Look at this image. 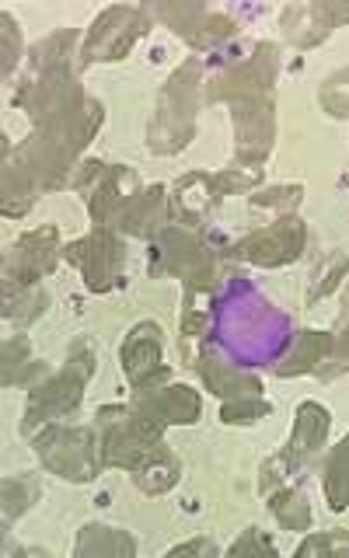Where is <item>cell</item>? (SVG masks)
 <instances>
[{"mask_svg":"<svg viewBox=\"0 0 349 558\" xmlns=\"http://www.w3.org/2000/svg\"><path fill=\"white\" fill-rule=\"evenodd\" d=\"M84 101H87V95H84V87H81V81H77L74 66H70V63L32 66L28 81L17 87L14 98H11L14 109L28 112V119L35 122V130L84 109Z\"/></svg>","mask_w":349,"mask_h":558,"instance_id":"cell-5","label":"cell"},{"mask_svg":"<svg viewBox=\"0 0 349 558\" xmlns=\"http://www.w3.org/2000/svg\"><path fill=\"white\" fill-rule=\"evenodd\" d=\"M279 28H284V39L301 46V49H311L325 43L332 28H336V22H332L328 8L322 4H297V8H287L284 14H279Z\"/></svg>","mask_w":349,"mask_h":558,"instance_id":"cell-21","label":"cell"},{"mask_svg":"<svg viewBox=\"0 0 349 558\" xmlns=\"http://www.w3.org/2000/svg\"><path fill=\"white\" fill-rule=\"evenodd\" d=\"M262 182V171L255 168H227V171H189L185 179L174 182V217L185 223H203L217 209L224 196L249 192Z\"/></svg>","mask_w":349,"mask_h":558,"instance_id":"cell-8","label":"cell"},{"mask_svg":"<svg viewBox=\"0 0 349 558\" xmlns=\"http://www.w3.org/2000/svg\"><path fill=\"white\" fill-rule=\"evenodd\" d=\"M304 199V185H276L252 196V209H279V214H297V206Z\"/></svg>","mask_w":349,"mask_h":558,"instance_id":"cell-35","label":"cell"},{"mask_svg":"<svg viewBox=\"0 0 349 558\" xmlns=\"http://www.w3.org/2000/svg\"><path fill=\"white\" fill-rule=\"evenodd\" d=\"M332 349V331H301L297 342L290 345V353L276 363V377H301V374H318V366L325 363Z\"/></svg>","mask_w":349,"mask_h":558,"instance_id":"cell-23","label":"cell"},{"mask_svg":"<svg viewBox=\"0 0 349 558\" xmlns=\"http://www.w3.org/2000/svg\"><path fill=\"white\" fill-rule=\"evenodd\" d=\"M0 22H4V66L0 70H4V77H11L17 57H22V35H17V25L11 22V14H4Z\"/></svg>","mask_w":349,"mask_h":558,"instance_id":"cell-41","label":"cell"},{"mask_svg":"<svg viewBox=\"0 0 349 558\" xmlns=\"http://www.w3.org/2000/svg\"><path fill=\"white\" fill-rule=\"evenodd\" d=\"M231 555L234 558H244V555H276V548H273V541L262 534L258 527H249L231 545Z\"/></svg>","mask_w":349,"mask_h":558,"instance_id":"cell-39","label":"cell"},{"mask_svg":"<svg viewBox=\"0 0 349 558\" xmlns=\"http://www.w3.org/2000/svg\"><path fill=\"white\" fill-rule=\"evenodd\" d=\"M74 189L84 196L87 214H92L95 227H116L122 206L136 196V174L130 168L105 165V161H87L74 174Z\"/></svg>","mask_w":349,"mask_h":558,"instance_id":"cell-9","label":"cell"},{"mask_svg":"<svg viewBox=\"0 0 349 558\" xmlns=\"http://www.w3.org/2000/svg\"><path fill=\"white\" fill-rule=\"evenodd\" d=\"M318 98H322V109L332 119H346L349 116V66L346 70H336L332 77H325Z\"/></svg>","mask_w":349,"mask_h":558,"instance_id":"cell-34","label":"cell"},{"mask_svg":"<svg viewBox=\"0 0 349 558\" xmlns=\"http://www.w3.org/2000/svg\"><path fill=\"white\" fill-rule=\"evenodd\" d=\"M179 475H182V464H179V458L161 444L157 447L151 458L140 464L136 471H133V478H136V485L144 488L147 496H161V493H168V488L179 482Z\"/></svg>","mask_w":349,"mask_h":558,"instance_id":"cell-24","label":"cell"},{"mask_svg":"<svg viewBox=\"0 0 349 558\" xmlns=\"http://www.w3.org/2000/svg\"><path fill=\"white\" fill-rule=\"evenodd\" d=\"M342 322L349 325V283H346V314H342Z\"/></svg>","mask_w":349,"mask_h":558,"instance_id":"cell-43","label":"cell"},{"mask_svg":"<svg viewBox=\"0 0 349 558\" xmlns=\"http://www.w3.org/2000/svg\"><path fill=\"white\" fill-rule=\"evenodd\" d=\"M200 377H203V384L209 388V395H217V398H224V401H234V398H255V395H262V380L258 377H252V374H241V371H234V366H227L224 360H217V356H200Z\"/></svg>","mask_w":349,"mask_h":558,"instance_id":"cell-22","label":"cell"},{"mask_svg":"<svg viewBox=\"0 0 349 558\" xmlns=\"http://www.w3.org/2000/svg\"><path fill=\"white\" fill-rule=\"evenodd\" d=\"M63 258L70 266H77L84 283L92 293H109L119 287L122 266H127V244L119 241L112 227H95L92 234L70 241L63 248Z\"/></svg>","mask_w":349,"mask_h":558,"instance_id":"cell-10","label":"cell"},{"mask_svg":"<svg viewBox=\"0 0 349 558\" xmlns=\"http://www.w3.org/2000/svg\"><path fill=\"white\" fill-rule=\"evenodd\" d=\"M77 555H136V541L116 527H84L77 537Z\"/></svg>","mask_w":349,"mask_h":558,"instance_id":"cell-27","label":"cell"},{"mask_svg":"<svg viewBox=\"0 0 349 558\" xmlns=\"http://www.w3.org/2000/svg\"><path fill=\"white\" fill-rule=\"evenodd\" d=\"M35 196H43V192L35 189V182L11 161V157H4V199H0L4 217H25Z\"/></svg>","mask_w":349,"mask_h":558,"instance_id":"cell-26","label":"cell"},{"mask_svg":"<svg viewBox=\"0 0 349 558\" xmlns=\"http://www.w3.org/2000/svg\"><path fill=\"white\" fill-rule=\"evenodd\" d=\"M35 377H46V366L32 360V342L25 336L4 339V374H0V384L11 388V384H32Z\"/></svg>","mask_w":349,"mask_h":558,"instance_id":"cell-25","label":"cell"},{"mask_svg":"<svg viewBox=\"0 0 349 558\" xmlns=\"http://www.w3.org/2000/svg\"><path fill=\"white\" fill-rule=\"evenodd\" d=\"M101 122H105V105L98 98H87L84 109L35 130L25 144L14 150V165L28 174L39 192H57L74 182L77 154L92 144V136L101 130ZM4 157H11L8 136H4Z\"/></svg>","mask_w":349,"mask_h":558,"instance_id":"cell-1","label":"cell"},{"mask_svg":"<svg viewBox=\"0 0 349 558\" xmlns=\"http://www.w3.org/2000/svg\"><path fill=\"white\" fill-rule=\"evenodd\" d=\"M130 405L136 412H144L151 418H157L161 426H192L200 423L203 401L200 395L185 388V384H168V388H144L136 391Z\"/></svg>","mask_w":349,"mask_h":558,"instance_id":"cell-18","label":"cell"},{"mask_svg":"<svg viewBox=\"0 0 349 558\" xmlns=\"http://www.w3.org/2000/svg\"><path fill=\"white\" fill-rule=\"evenodd\" d=\"M346 371H349V328H342L339 336H332V349H328L325 363L318 366V377L322 380H336Z\"/></svg>","mask_w":349,"mask_h":558,"instance_id":"cell-37","label":"cell"},{"mask_svg":"<svg viewBox=\"0 0 349 558\" xmlns=\"http://www.w3.org/2000/svg\"><path fill=\"white\" fill-rule=\"evenodd\" d=\"M151 28V11L144 8H105L95 25L87 28V39L81 49L84 63H116L133 49L140 35Z\"/></svg>","mask_w":349,"mask_h":558,"instance_id":"cell-11","label":"cell"},{"mask_svg":"<svg viewBox=\"0 0 349 558\" xmlns=\"http://www.w3.org/2000/svg\"><path fill=\"white\" fill-rule=\"evenodd\" d=\"M273 409H269V401L255 395V398H234V401H224V409H220V423L227 426H252L258 423V418H266Z\"/></svg>","mask_w":349,"mask_h":558,"instance_id":"cell-32","label":"cell"},{"mask_svg":"<svg viewBox=\"0 0 349 558\" xmlns=\"http://www.w3.org/2000/svg\"><path fill=\"white\" fill-rule=\"evenodd\" d=\"M98 450H101V468H127L136 471L151 453L161 447L165 426L157 418L136 412L133 405H105L98 412Z\"/></svg>","mask_w":349,"mask_h":558,"instance_id":"cell-3","label":"cell"},{"mask_svg":"<svg viewBox=\"0 0 349 558\" xmlns=\"http://www.w3.org/2000/svg\"><path fill=\"white\" fill-rule=\"evenodd\" d=\"M269 510L287 531H308L311 527V510H308V502L301 496V488H273Z\"/></svg>","mask_w":349,"mask_h":558,"instance_id":"cell-30","label":"cell"},{"mask_svg":"<svg viewBox=\"0 0 349 558\" xmlns=\"http://www.w3.org/2000/svg\"><path fill=\"white\" fill-rule=\"evenodd\" d=\"M165 220H168L165 185H154V189H136V196L122 206L116 227L122 234H133V238H154L165 231Z\"/></svg>","mask_w":349,"mask_h":558,"instance_id":"cell-20","label":"cell"},{"mask_svg":"<svg viewBox=\"0 0 349 558\" xmlns=\"http://www.w3.org/2000/svg\"><path fill=\"white\" fill-rule=\"evenodd\" d=\"M231 122H234V157L241 168H255L273 154L276 140V112H273V95L262 98H244L231 105Z\"/></svg>","mask_w":349,"mask_h":558,"instance_id":"cell-14","label":"cell"},{"mask_svg":"<svg viewBox=\"0 0 349 558\" xmlns=\"http://www.w3.org/2000/svg\"><path fill=\"white\" fill-rule=\"evenodd\" d=\"M328 409H322L318 401H304L301 409H297V418H293V433H290V444L287 450L279 453L284 464L290 468V475L297 468H301L308 458H314L322 447H325V436H328Z\"/></svg>","mask_w":349,"mask_h":558,"instance_id":"cell-19","label":"cell"},{"mask_svg":"<svg viewBox=\"0 0 349 558\" xmlns=\"http://www.w3.org/2000/svg\"><path fill=\"white\" fill-rule=\"evenodd\" d=\"M349 551V534L346 531H325V534H311L297 555H336Z\"/></svg>","mask_w":349,"mask_h":558,"instance_id":"cell-38","label":"cell"},{"mask_svg":"<svg viewBox=\"0 0 349 558\" xmlns=\"http://www.w3.org/2000/svg\"><path fill=\"white\" fill-rule=\"evenodd\" d=\"M214 541H189V545H179V548H171V555H214Z\"/></svg>","mask_w":349,"mask_h":558,"instance_id":"cell-42","label":"cell"},{"mask_svg":"<svg viewBox=\"0 0 349 558\" xmlns=\"http://www.w3.org/2000/svg\"><path fill=\"white\" fill-rule=\"evenodd\" d=\"M304 244H308V227L297 214H287L279 217L276 223L262 227V231L241 238L231 255L241 258V262H252V266H266V269H276V266H290L304 255Z\"/></svg>","mask_w":349,"mask_h":558,"instance_id":"cell-12","label":"cell"},{"mask_svg":"<svg viewBox=\"0 0 349 558\" xmlns=\"http://www.w3.org/2000/svg\"><path fill=\"white\" fill-rule=\"evenodd\" d=\"M154 17H161V22L174 35H182L192 49H214L238 32L234 17H227L220 11H209L203 4H157Z\"/></svg>","mask_w":349,"mask_h":558,"instance_id":"cell-17","label":"cell"},{"mask_svg":"<svg viewBox=\"0 0 349 558\" xmlns=\"http://www.w3.org/2000/svg\"><path fill=\"white\" fill-rule=\"evenodd\" d=\"M92 374H95L92 349H87L84 342H77L74 349H70V356H67V363L60 366V371L49 374L46 380H39L32 388L22 429L35 433L39 426H49V423H57V418L74 412L81 405L84 388H87V380H92Z\"/></svg>","mask_w":349,"mask_h":558,"instance_id":"cell-4","label":"cell"},{"mask_svg":"<svg viewBox=\"0 0 349 558\" xmlns=\"http://www.w3.org/2000/svg\"><path fill=\"white\" fill-rule=\"evenodd\" d=\"M342 279H349V255L342 252H328L325 262L318 269H314L311 283H308V304H318L322 296H328L332 290H336Z\"/></svg>","mask_w":349,"mask_h":558,"instance_id":"cell-31","label":"cell"},{"mask_svg":"<svg viewBox=\"0 0 349 558\" xmlns=\"http://www.w3.org/2000/svg\"><path fill=\"white\" fill-rule=\"evenodd\" d=\"M77 43V32L67 28V32H57L49 35V39H43L39 46L32 49V66H60V63H70V49H74Z\"/></svg>","mask_w":349,"mask_h":558,"instance_id":"cell-33","label":"cell"},{"mask_svg":"<svg viewBox=\"0 0 349 558\" xmlns=\"http://www.w3.org/2000/svg\"><path fill=\"white\" fill-rule=\"evenodd\" d=\"M35 502V485L28 478H8L4 482V520H17Z\"/></svg>","mask_w":349,"mask_h":558,"instance_id":"cell-36","label":"cell"},{"mask_svg":"<svg viewBox=\"0 0 349 558\" xmlns=\"http://www.w3.org/2000/svg\"><path fill=\"white\" fill-rule=\"evenodd\" d=\"M154 272H165L182 279L189 293H209L217 279L214 248L189 227H165L157 234V262H151Z\"/></svg>","mask_w":349,"mask_h":558,"instance_id":"cell-6","label":"cell"},{"mask_svg":"<svg viewBox=\"0 0 349 558\" xmlns=\"http://www.w3.org/2000/svg\"><path fill=\"white\" fill-rule=\"evenodd\" d=\"M119 360H122V374L133 384V391H144V388H161L168 380V366L165 360V342H161V328L154 322H140L133 325V331L127 336L119 349Z\"/></svg>","mask_w":349,"mask_h":558,"instance_id":"cell-16","label":"cell"},{"mask_svg":"<svg viewBox=\"0 0 349 558\" xmlns=\"http://www.w3.org/2000/svg\"><path fill=\"white\" fill-rule=\"evenodd\" d=\"M63 248L57 227H35L17 238L4 255V287H35L57 269Z\"/></svg>","mask_w":349,"mask_h":558,"instance_id":"cell-15","label":"cell"},{"mask_svg":"<svg viewBox=\"0 0 349 558\" xmlns=\"http://www.w3.org/2000/svg\"><path fill=\"white\" fill-rule=\"evenodd\" d=\"M200 87H203V63H182L168 84L157 95V109L147 130V150L154 154H179L189 147L196 133V109H200Z\"/></svg>","mask_w":349,"mask_h":558,"instance_id":"cell-2","label":"cell"},{"mask_svg":"<svg viewBox=\"0 0 349 558\" xmlns=\"http://www.w3.org/2000/svg\"><path fill=\"white\" fill-rule=\"evenodd\" d=\"M325 499L336 513L349 506V436L332 450L325 464Z\"/></svg>","mask_w":349,"mask_h":558,"instance_id":"cell-29","label":"cell"},{"mask_svg":"<svg viewBox=\"0 0 349 558\" xmlns=\"http://www.w3.org/2000/svg\"><path fill=\"white\" fill-rule=\"evenodd\" d=\"M35 453L52 475L67 482H92L101 468V450L87 426H43V433L35 436Z\"/></svg>","mask_w":349,"mask_h":558,"instance_id":"cell-7","label":"cell"},{"mask_svg":"<svg viewBox=\"0 0 349 558\" xmlns=\"http://www.w3.org/2000/svg\"><path fill=\"white\" fill-rule=\"evenodd\" d=\"M279 57L273 43H258L249 60H241L238 66L224 70L220 77L209 81L206 101H244V98H262L273 92L276 84Z\"/></svg>","mask_w":349,"mask_h":558,"instance_id":"cell-13","label":"cell"},{"mask_svg":"<svg viewBox=\"0 0 349 558\" xmlns=\"http://www.w3.org/2000/svg\"><path fill=\"white\" fill-rule=\"evenodd\" d=\"M49 304V293L35 283V287H4V318L14 325H28L35 322Z\"/></svg>","mask_w":349,"mask_h":558,"instance_id":"cell-28","label":"cell"},{"mask_svg":"<svg viewBox=\"0 0 349 558\" xmlns=\"http://www.w3.org/2000/svg\"><path fill=\"white\" fill-rule=\"evenodd\" d=\"M206 325H209V314L206 311H200V307H185L182 311V342H185V356H189V345L196 342L203 331H206Z\"/></svg>","mask_w":349,"mask_h":558,"instance_id":"cell-40","label":"cell"}]
</instances>
